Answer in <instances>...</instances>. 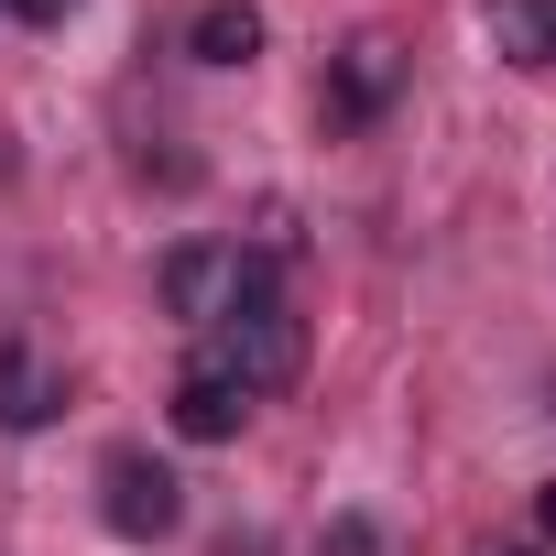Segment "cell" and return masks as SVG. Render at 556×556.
Returning <instances> with one entry per match:
<instances>
[{"label":"cell","mask_w":556,"mask_h":556,"mask_svg":"<svg viewBox=\"0 0 556 556\" xmlns=\"http://www.w3.org/2000/svg\"><path fill=\"white\" fill-rule=\"evenodd\" d=\"M502 556H545V545H502Z\"/></svg>","instance_id":"cell-12"},{"label":"cell","mask_w":556,"mask_h":556,"mask_svg":"<svg viewBox=\"0 0 556 556\" xmlns=\"http://www.w3.org/2000/svg\"><path fill=\"white\" fill-rule=\"evenodd\" d=\"M186 55L197 66H251L262 55V12H251V0H207V12L186 23Z\"/></svg>","instance_id":"cell-8"},{"label":"cell","mask_w":556,"mask_h":556,"mask_svg":"<svg viewBox=\"0 0 556 556\" xmlns=\"http://www.w3.org/2000/svg\"><path fill=\"white\" fill-rule=\"evenodd\" d=\"M99 523H110L121 545H164V534L186 523V480H175L153 447H110V458H99Z\"/></svg>","instance_id":"cell-2"},{"label":"cell","mask_w":556,"mask_h":556,"mask_svg":"<svg viewBox=\"0 0 556 556\" xmlns=\"http://www.w3.org/2000/svg\"><path fill=\"white\" fill-rule=\"evenodd\" d=\"M393 88H404V45L361 34V45H339V66H328V121H339V131H361V121H382V110H393Z\"/></svg>","instance_id":"cell-4"},{"label":"cell","mask_w":556,"mask_h":556,"mask_svg":"<svg viewBox=\"0 0 556 556\" xmlns=\"http://www.w3.org/2000/svg\"><path fill=\"white\" fill-rule=\"evenodd\" d=\"M502 66H556V0H480Z\"/></svg>","instance_id":"cell-7"},{"label":"cell","mask_w":556,"mask_h":556,"mask_svg":"<svg viewBox=\"0 0 556 556\" xmlns=\"http://www.w3.org/2000/svg\"><path fill=\"white\" fill-rule=\"evenodd\" d=\"M0 12H12V0H0Z\"/></svg>","instance_id":"cell-13"},{"label":"cell","mask_w":556,"mask_h":556,"mask_svg":"<svg viewBox=\"0 0 556 556\" xmlns=\"http://www.w3.org/2000/svg\"><path fill=\"white\" fill-rule=\"evenodd\" d=\"M328 556H382V534H371L361 513H339V523H328Z\"/></svg>","instance_id":"cell-9"},{"label":"cell","mask_w":556,"mask_h":556,"mask_svg":"<svg viewBox=\"0 0 556 556\" xmlns=\"http://www.w3.org/2000/svg\"><path fill=\"white\" fill-rule=\"evenodd\" d=\"M240 415H251V393L197 350V361H186V382H175V437H186V447H229V437H240Z\"/></svg>","instance_id":"cell-5"},{"label":"cell","mask_w":556,"mask_h":556,"mask_svg":"<svg viewBox=\"0 0 556 556\" xmlns=\"http://www.w3.org/2000/svg\"><path fill=\"white\" fill-rule=\"evenodd\" d=\"M251 285H273V251H218V240H186V251L164 262V306H175L186 328H218Z\"/></svg>","instance_id":"cell-3"},{"label":"cell","mask_w":556,"mask_h":556,"mask_svg":"<svg viewBox=\"0 0 556 556\" xmlns=\"http://www.w3.org/2000/svg\"><path fill=\"white\" fill-rule=\"evenodd\" d=\"M534 523H545V545H556V480H545V491H534Z\"/></svg>","instance_id":"cell-11"},{"label":"cell","mask_w":556,"mask_h":556,"mask_svg":"<svg viewBox=\"0 0 556 556\" xmlns=\"http://www.w3.org/2000/svg\"><path fill=\"white\" fill-rule=\"evenodd\" d=\"M207 361L240 382V393H285L306 371V317L285 306V285H251L218 328H207Z\"/></svg>","instance_id":"cell-1"},{"label":"cell","mask_w":556,"mask_h":556,"mask_svg":"<svg viewBox=\"0 0 556 556\" xmlns=\"http://www.w3.org/2000/svg\"><path fill=\"white\" fill-rule=\"evenodd\" d=\"M55 415H66V382H55L23 339H0V426L34 437V426H55Z\"/></svg>","instance_id":"cell-6"},{"label":"cell","mask_w":556,"mask_h":556,"mask_svg":"<svg viewBox=\"0 0 556 556\" xmlns=\"http://www.w3.org/2000/svg\"><path fill=\"white\" fill-rule=\"evenodd\" d=\"M12 12H23V23H45V34H55V23H66V12H77V0H12Z\"/></svg>","instance_id":"cell-10"}]
</instances>
